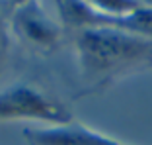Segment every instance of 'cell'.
I'll return each mask as SVG.
<instances>
[{
	"label": "cell",
	"mask_w": 152,
	"mask_h": 145,
	"mask_svg": "<svg viewBox=\"0 0 152 145\" xmlns=\"http://www.w3.org/2000/svg\"><path fill=\"white\" fill-rule=\"evenodd\" d=\"M76 51L84 72L103 77L152 57V39L113 27H88L76 36Z\"/></svg>",
	"instance_id": "cell-1"
},
{
	"label": "cell",
	"mask_w": 152,
	"mask_h": 145,
	"mask_svg": "<svg viewBox=\"0 0 152 145\" xmlns=\"http://www.w3.org/2000/svg\"><path fill=\"white\" fill-rule=\"evenodd\" d=\"M33 120L49 126H68L72 116L64 106L57 104L31 84H12L0 92V122Z\"/></svg>",
	"instance_id": "cell-2"
},
{
	"label": "cell",
	"mask_w": 152,
	"mask_h": 145,
	"mask_svg": "<svg viewBox=\"0 0 152 145\" xmlns=\"http://www.w3.org/2000/svg\"><path fill=\"white\" fill-rule=\"evenodd\" d=\"M12 26L26 43L43 49L53 47L61 37V26L37 4V0H27L26 4L16 6Z\"/></svg>",
	"instance_id": "cell-3"
},
{
	"label": "cell",
	"mask_w": 152,
	"mask_h": 145,
	"mask_svg": "<svg viewBox=\"0 0 152 145\" xmlns=\"http://www.w3.org/2000/svg\"><path fill=\"white\" fill-rule=\"evenodd\" d=\"M31 145H123L107 135L92 132L84 126H49L41 129H26Z\"/></svg>",
	"instance_id": "cell-4"
},
{
	"label": "cell",
	"mask_w": 152,
	"mask_h": 145,
	"mask_svg": "<svg viewBox=\"0 0 152 145\" xmlns=\"http://www.w3.org/2000/svg\"><path fill=\"white\" fill-rule=\"evenodd\" d=\"M88 4L98 12L109 14V16H125L142 8L139 0H88Z\"/></svg>",
	"instance_id": "cell-5"
},
{
	"label": "cell",
	"mask_w": 152,
	"mask_h": 145,
	"mask_svg": "<svg viewBox=\"0 0 152 145\" xmlns=\"http://www.w3.org/2000/svg\"><path fill=\"white\" fill-rule=\"evenodd\" d=\"M6 53H8V33H6L4 20H2V14H0V71L4 67Z\"/></svg>",
	"instance_id": "cell-6"
},
{
	"label": "cell",
	"mask_w": 152,
	"mask_h": 145,
	"mask_svg": "<svg viewBox=\"0 0 152 145\" xmlns=\"http://www.w3.org/2000/svg\"><path fill=\"white\" fill-rule=\"evenodd\" d=\"M142 6H146V8H152V0H139Z\"/></svg>",
	"instance_id": "cell-7"
},
{
	"label": "cell",
	"mask_w": 152,
	"mask_h": 145,
	"mask_svg": "<svg viewBox=\"0 0 152 145\" xmlns=\"http://www.w3.org/2000/svg\"><path fill=\"white\" fill-rule=\"evenodd\" d=\"M10 2H12L14 6H22V4H26L27 0H10Z\"/></svg>",
	"instance_id": "cell-8"
},
{
	"label": "cell",
	"mask_w": 152,
	"mask_h": 145,
	"mask_svg": "<svg viewBox=\"0 0 152 145\" xmlns=\"http://www.w3.org/2000/svg\"><path fill=\"white\" fill-rule=\"evenodd\" d=\"M86 2H88V0H86Z\"/></svg>",
	"instance_id": "cell-9"
}]
</instances>
